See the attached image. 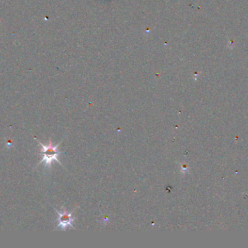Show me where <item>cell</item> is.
I'll list each match as a JSON object with an SVG mask.
<instances>
[{"label":"cell","instance_id":"1","mask_svg":"<svg viewBox=\"0 0 248 248\" xmlns=\"http://www.w3.org/2000/svg\"><path fill=\"white\" fill-rule=\"evenodd\" d=\"M35 139H36V138H35ZM36 141H37V142L39 143V145L42 147V151H41L40 154L43 155V158H42V161L39 163V164H41V163H45V166H46V167H48L49 169H51V165H52V162L56 161L57 163H59V164H61V165L63 167L62 163H61V161H59V160H58V155H60V154L64 153L58 151V147L61 145V144L62 142V141L56 146L52 145V141H51V139H49V144H48V145H44V144H42V143L39 142L38 140H36Z\"/></svg>","mask_w":248,"mask_h":248},{"label":"cell","instance_id":"2","mask_svg":"<svg viewBox=\"0 0 248 248\" xmlns=\"http://www.w3.org/2000/svg\"><path fill=\"white\" fill-rule=\"evenodd\" d=\"M77 208H76L75 209L71 211V212L68 213L64 207L63 208H62V209H63L62 212H59L58 210L54 208V209L56 211V212L58 213V225L57 226L55 230L61 228V230L65 231L68 227H71L73 230H75L74 226H73V222L75 221V218L72 216V214Z\"/></svg>","mask_w":248,"mask_h":248}]
</instances>
